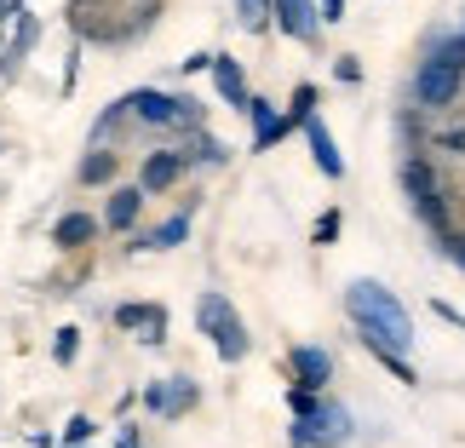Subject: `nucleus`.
Segmentation results:
<instances>
[{
	"mask_svg": "<svg viewBox=\"0 0 465 448\" xmlns=\"http://www.w3.org/2000/svg\"><path fill=\"white\" fill-rule=\"evenodd\" d=\"M345 311L356 322V334H362V345L380 356H408L414 351V316H408V304L385 288V282H373V276H356L351 288H345Z\"/></svg>",
	"mask_w": 465,
	"mask_h": 448,
	"instance_id": "nucleus-1",
	"label": "nucleus"
},
{
	"mask_svg": "<svg viewBox=\"0 0 465 448\" xmlns=\"http://www.w3.org/2000/svg\"><path fill=\"white\" fill-rule=\"evenodd\" d=\"M195 328H202L213 339V351H219V363H242L247 351H253V334H247V322L236 316V304H230V294H202L195 299Z\"/></svg>",
	"mask_w": 465,
	"mask_h": 448,
	"instance_id": "nucleus-2",
	"label": "nucleus"
},
{
	"mask_svg": "<svg viewBox=\"0 0 465 448\" xmlns=\"http://www.w3.org/2000/svg\"><path fill=\"white\" fill-rule=\"evenodd\" d=\"M121 104H127V115H138L144 127H195L202 133V104L195 98H173V93L144 86V93H127Z\"/></svg>",
	"mask_w": 465,
	"mask_h": 448,
	"instance_id": "nucleus-3",
	"label": "nucleus"
},
{
	"mask_svg": "<svg viewBox=\"0 0 465 448\" xmlns=\"http://www.w3.org/2000/svg\"><path fill=\"white\" fill-rule=\"evenodd\" d=\"M351 432H356V420H351V408H339V403H328L322 397V408L311 420H293V448H339V443H351Z\"/></svg>",
	"mask_w": 465,
	"mask_h": 448,
	"instance_id": "nucleus-4",
	"label": "nucleus"
},
{
	"mask_svg": "<svg viewBox=\"0 0 465 448\" xmlns=\"http://www.w3.org/2000/svg\"><path fill=\"white\" fill-rule=\"evenodd\" d=\"M460 86H465V75H460L449 58H437V52L414 69V98H420V110H449V104L460 98Z\"/></svg>",
	"mask_w": 465,
	"mask_h": 448,
	"instance_id": "nucleus-5",
	"label": "nucleus"
},
{
	"mask_svg": "<svg viewBox=\"0 0 465 448\" xmlns=\"http://www.w3.org/2000/svg\"><path fill=\"white\" fill-rule=\"evenodd\" d=\"M195 403H202V385H195L190 373H173V380H155V385L144 391V408H150L155 420H184Z\"/></svg>",
	"mask_w": 465,
	"mask_h": 448,
	"instance_id": "nucleus-6",
	"label": "nucleus"
},
{
	"mask_svg": "<svg viewBox=\"0 0 465 448\" xmlns=\"http://www.w3.org/2000/svg\"><path fill=\"white\" fill-rule=\"evenodd\" d=\"M115 328L121 334H138V345H167V304H115Z\"/></svg>",
	"mask_w": 465,
	"mask_h": 448,
	"instance_id": "nucleus-7",
	"label": "nucleus"
},
{
	"mask_svg": "<svg viewBox=\"0 0 465 448\" xmlns=\"http://www.w3.org/2000/svg\"><path fill=\"white\" fill-rule=\"evenodd\" d=\"M271 24L282 35H293V41H316L322 12H316V0H271Z\"/></svg>",
	"mask_w": 465,
	"mask_h": 448,
	"instance_id": "nucleus-8",
	"label": "nucleus"
},
{
	"mask_svg": "<svg viewBox=\"0 0 465 448\" xmlns=\"http://www.w3.org/2000/svg\"><path fill=\"white\" fill-rule=\"evenodd\" d=\"M184 167H190V155H184V150H155V155H144V173H138V190H144V195H161V190H173L178 178H184Z\"/></svg>",
	"mask_w": 465,
	"mask_h": 448,
	"instance_id": "nucleus-9",
	"label": "nucleus"
},
{
	"mask_svg": "<svg viewBox=\"0 0 465 448\" xmlns=\"http://www.w3.org/2000/svg\"><path fill=\"white\" fill-rule=\"evenodd\" d=\"M305 144H311V161H316L322 178L345 173V155H339V144H333V133H328V121H322V115H305Z\"/></svg>",
	"mask_w": 465,
	"mask_h": 448,
	"instance_id": "nucleus-10",
	"label": "nucleus"
},
{
	"mask_svg": "<svg viewBox=\"0 0 465 448\" xmlns=\"http://www.w3.org/2000/svg\"><path fill=\"white\" fill-rule=\"evenodd\" d=\"M288 363H293V380L305 385V391H322V385L333 380V356L322 351V345H293Z\"/></svg>",
	"mask_w": 465,
	"mask_h": 448,
	"instance_id": "nucleus-11",
	"label": "nucleus"
},
{
	"mask_svg": "<svg viewBox=\"0 0 465 448\" xmlns=\"http://www.w3.org/2000/svg\"><path fill=\"white\" fill-rule=\"evenodd\" d=\"M247 115H253V150H271L288 138V115H276L271 98H247Z\"/></svg>",
	"mask_w": 465,
	"mask_h": 448,
	"instance_id": "nucleus-12",
	"label": "nucleus"
},
{
	"mask_svg": "<svg viewBox=\"0 0 465 448\" xmlns=\"http://www.w3.org/2000/svg\"><path fill=\"white\" fill-rule=\"evenodd\" d=\"M213 86H219V98H224V104L247 110V75H242V64L230 58V52H213Z\"/></svg>",
	"mask_w": 465,
	"mask_h": 448,
	"instance_id": "nucleus-13",
	"label": "nucleus"
},
{
	"mask_svg": "<svg viewBox=\"0 0 465 448\" xmlns=\"http://www.w3.org/2000/svg\"><path fill=\"white\" fill-rule=\"evenodd\" d=\"M138 213H144V190L138 184H121L110 190V207H104V230H133Z\"/></svg>",
	"mask_w": 465,
	"mask_h": 448,
	"instance_id": "nucleus-14",
	"label": "nucleus"
},
{
	"mask_svg": "<svg viewBox=\"0 0 465 448\" xmlns=\"http://www.w3.org/2000/svg\"><path fill=\"white\" fill-rule=\"evenodd\" d=\"M93 236H98V219H93V213H64V219L52 224V247H64V254L86 247Z\"/></svg>",
	"mask_w": 465,
	"mask_h": 448,
	"instance_id": "nucleus-15",
	"label": "nucleus"
},
{
	"mask_svg": "<svg viewBox=\"0 0 465 448\" xmlns=\"http://www.w3.org/2000/svg\"><path fill=\"white\" fill-rule=\"evenodd\" d=\"M12 24H17V29H12V46H6V69H17V64L35 52V41H41V17H35V12H17Z\"/></svg>",
	"mask_w": 465,
	"mask_h": 448,
	"instance_id": "nucleus-16",
	"label": "nucleus"
},
{
	"mask_svg": "<svg viewBox=\"0 0 465 448\" xmlns=\"http://www.w3.org/2000/svg\"><path fill=\"white\" fill-rule=\"evenodd\" d=\"M402 190H408V202L437 195V173H431V161H425V155H408L402 161Z\"/></svg>",
	"mask_w": 465,
	"mask_h": 448,
	"instance_id": "nucleus-17",
	"label": "nucleus"
},
{
	"mask_svg": "<svg viewBox=\"0 0 465 448\" xmlns=\"http://www.w3.org/2000/svg\"><path fill=\"white\" fill-rule=\"evenodd\" d=\"M178 242H190V213H173L167 224H155L150 236H138L133 247H178Z\"/></svg>",
	"mask_w": 465,
	"mask_h": 448,
	"instance_id": "nucleus-18",
	"label": "nucleus"
},
{
	"mask_svg": "<svg viewBox=\"0 0 465 448\" xmlns=\"http://www.w3.org/2000/svg\"><path fill=\"white\" fill-rule=\"evenodd\" d=\"M115 167H121V155H115V150H93V155L81 161V173H75V178H81V184H110Z\"/></svg>",
	"mask_w": 465,
	"mask_h": 448,
	"instance_id": "nucleus-19",
	"label": "nucleus"
},
{
	"mask_svg": "<svg viewBox=\"0 0 465 448\" xmlns=\"http://www.w3.org/2000/svg\"><path fill=\"white\" fill-rule=\"evenodd\" d=\"M184 155H190V161H207V167H224V161H230V144H224V138H207V133H195Z\"/></svg>",
	"mask_w": 465,
	"mask_h": 448,
	"instance_id": "nucleus-20",
	"label": "nucleus"
},
{
	"mask_svg": "<svg viewBox=\"0 0 465 448\" xmlns=\"http://www.w3.org/2000/svg\"><path fill=\"white\" fill-rule=\"evenodd\" d=\"M236 24L247 35H264L271 29V0H236Z\"/></svg>",
	"mask_w": 465,
	"mask_h": 448,
	"instance_id": "nucleus-21",
	"label": "nucleus"
},
{
	"mask_svg": "<svg viewBox=\"0 0 465 448\" xmlns=\"http://www.w3.org/2000/svg\"><path fill=\"white\" fill-rule=\"evenodd\" d=\"M75 356H81V328H58V339H52V363L69 368Z\"/></svg>",
	"mask_w": 465,
	"mask_h": 448,
	"instance_id": "nucleus-22",
	"label": "nucleus"
},
{
	"mask_svg": "<svg viewBox=\"0 0 465 448\" xmlns=\"http://www.w3.org/2000/svg\"><path fill=\"white\" fill-rule=\"evenodd\" d=\"M305 115H316V86L299 81L293 86V110H288V127H305Z\"/></svg>",
	"mask_w": 465,
	"mask_h": 448,
	"instance_id": "nucleus-23",
	"label": "nucleus"
},
{
	"mask_svg": "<svg viewBox=\"0 0 465 448\" xmlns=\"http://www.w3.org/2000/svg\"><path fill=\"white\" fill-rule=\"evenodd\" d=\"M288 408H293V420H311L316 408H322V391H305V385H288Z\"/></svg>",
	"mask_w": 465,
	"mask_h": 448,
	"instance_id": "nucleus-24",
	"label": "nucleus"
},
{
	"mask_svg": "<svg viewBox=\"0 0 465 448\" xmlns=\"http://www.w3.org/2000/svg\"><path fill=\"white\" fill-rule=\"evenodd\" d=\"M93 437H98V425L86 420V414H75L64 425V448H93Z\"/></svg>",
	"mask_w": 465,
	"mask_h": 448,
	"instance_id": "nucleus-25",
	"label": "nucleus"
},
{
	"mask_svg": "<svg viewBox=\"0 0 465 448\" xmlns=\"http://www.w3.org/2000/svg\"><path fill=\"white\" fill-rule=\"evenodd\" d=\"M437 254L449 259V264H460V271H465V236H454V230H449V236H437Z\"/></svg>",
	"mask_w": 465,
	"mask_h": 448,
	"instance_id": "nucleus-26",
	"label": "nucleus"
},
{
	"mask_svg": "<svg viewBox=\"0 0 465 448\" xmlns=\"http://www.w3.org/2000/svg\"><path fill=\"white\" fill-rule=\"evenodd\" d=\"M333 75L345 81V86H356V81H362V64H356L351 52H345V58H333Z\"/></svg>",
	"mask_w": 465,
	"mask_h": 448,
	"instance_id": "nucleus-27",
	"label": "nucleus"
},
{
	"mask_svg": "<svg viewBox=\"0 0 465 448\" xmlns=\"http://www.w3.org/2000/svg\"><path fill=\"white\" fill-rule=\"evenodd\" d=\"M333 236H339V207H328V213H322V219H316V242L328 247Z\"/></svg>",
	"mask_w": 465,
	"mask_h": 448,
	"instance_id": "nucleus-28",
	"label": "nucleus"
},
{
	"mask_svg": "<svg viewBox=\"0 0 465 448\" xmlns=\"http://www.w3.org/2000/svg\"><path fill=\"white\" fill-rule=\"evenodd\" d=\"M437 144H442V150H454V155H460V150H465V127H449V133H437Z\"/></svg>",
	"mask_w": 465,
	"mask_h": 448,
	"instance_id": "nucleus-29",
	"label": "nucleus"
},
{
	"mask_svg": "<svg viewBox=\"0 0 465 448\" xmlns=\"http://www.w3.org/2000/svg\"><path fill=\"white\" fill-rule=\"evenodd\" d=\"M115 448H144V437H138L133 425H121V443H115Z\"/></svg>",
	"mask_w": 465,
	"mask_h": 448,
	"instance_id": "nucleus-30",
	"label": "nucleus"
},
{
	"mask_svg": "<svg viewBox=\"0 0 465 448\" xmlns=\"http://www.w3.org/2000/svg\"><path fill=\"white\" fill-rule=\"evenodd\" d=\"M24 12V0H0V24H6V17H17Z\"/></svg>",
	"mask_w": 465,
	"mask_h": 448,
	"instance_id": "nucleus-31",
	"label": "nucleus"
}]
</instances>
